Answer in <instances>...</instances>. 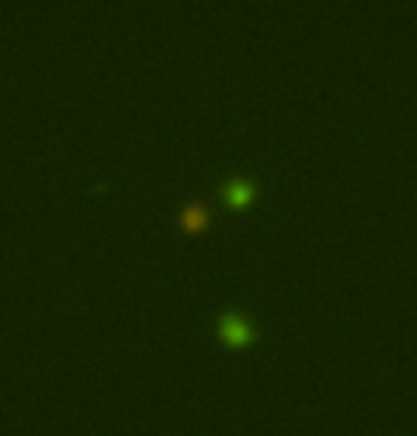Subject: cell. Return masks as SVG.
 Instances as JSON below:
<instances>
[{"label": "cell", "instance_id": "6da1fadb", "mask_svg": "<svg viewBox=\"0 0 417 436\" xmlns=\"http://www.w3.org/2000/svg\"><path fill=\"white\" fill-rule=\"evenodd\" d=\"M216 334L228 343V346H236V349H245V346H253L259 340V329L256 323L245 315V312H222L219 320H216Z\"/></svg>", "mask_w": 417, "mask_h": 436}, {"label": "cell", "instance_id": "7a4b0ae2", "mask_svg": "<svg viewBox=\"0 0 417 436\" xmlns=\"http://www.w3.org/2000/svg\"><path fill=\"white\" fill-rule=\"evenodd\" d=\"M259 195V184L250 176H233L222 184V198L225 204H230L233 210H245L253 204V198Z\"/></svg>", "mask_w": 417, "mask_h": 436}, {"label": "cell", "instance_id": "3957f363", "mask_svg": "<svg viewBox=\"0 0 417 436\" xmlns=\"http://www.w3.org/2000/svg\"><path fill=\"white\" fill-rule=\"evenodd\" d=\"M207 222H211V210H207L204 201H187L179 212V224L184 230H201L207 227Z\"/></svg>", "mask_w": 417, "mask_h": 436}]
</instances>
